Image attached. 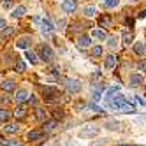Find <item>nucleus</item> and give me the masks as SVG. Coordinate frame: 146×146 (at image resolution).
<instances>
[{
    "instance_id": "obj_35",
    "label": "nucleus",
    "mask_w": 146,
    "mask_h": 146,
    "mask_svg": "<svg viewBox=\"0 0 146 146\" xmlns=\"http://www.w3.org/2000/svg\"><path fill=\"white\" fill-rule=\"evenodd\" d=\"M11 34H13V28H7V30L2 28V37H9Z\"/></svg>"
},
{
    "instance_id": "obj_37",
    "label": "nucleus",
    "mask_w": 146,
    "mask_h": 146,
    "mask_svg": "<svg viewBox=\"0 0 146 146\" xmlns=\"http://www.w3.org/2000/svg\"><path fill=\"white\" fill-rule=\"evenodd\" d=\"M137 16H139V18H146V9H144V11H141Z\"/></svg>"
},
{
    "instance_id": "obj_31",
    "label": "nucleus",
    "mask_w": 146,
    "mask_h": 146,
    "mask_svg": "<svg viewBox=\"0 0 146 146\" xmlns=\"http://www.w3.org/2000/svg\"><path fill=\"white\" fill-rule=\"evenodd\" d=\"M7 118H9V111H7V109H0V120L5 121Z\"/></svg>"
},
{
    "instance_id": "obj_11",
    "label": "nucleus",
    "mask_w": 146,
    "mask_h": 146,
    "mask_svg": "<svg viewBox=\"0 0 146 146\" xmlns=\"http://www.w3.org/2000/svg\"><path fill=\"white\" fill-rule=\"evenodd\" d=\"M104 64H106V69H114V67H116V64H118V56L116 55H108Z\"/></svg>"
},
{
    "instance_id": "obj_30",
    "label": "nucleus",
    "mask_w": 146,
    "mask_h": 146,
    "mask_svg": "<svg viewBox=\"0 0 146 146\" xmlns=\"http://www.w3.org/2000/svg\"><path fill=\"white\" fill-rule=\"evenodd\" d=\"M0 146H14V141H11V139H0Z\"/></svg>"
},
{
    "instance_id": "obj_20",
    "label": "nucleus",
    "mask_w": 146,
    "mask_h": 146,
    "mask_svg": "<svg viewBox=\"0 0 146 146\" xmlns=\"http://www.w3.org/2000/svg\"><path fill=\"white\" fill-rule=\"evenodd\" d=\"M118 4H120V0H104V2H102V5H104V7H108V9L118 7Z\"/></svg>"
},
{
    "instance_id": "obj_17",
    "label": "nucleus",
    "mask_w": 146,
    "mask_h": 146,
    "mask_svg": "<svg viewBox=\"0 0 146 146\" xmlns=\"http://www.w3.org/2000/svg\"><path fill=\"white\" fill-rule=\"evenodd\" d=\"M92 35L95 37V39H99V40H106V39H108V34L104 32V30H99V28H97V30H93V34H92Z\"/></svg>"
},
{
    "instance_id": "obj_18",
    "label": "nucleus",
    "mask_w": 146,
    "mask_h": 146,
    "mask_svg": "<svg viewBox=\"0 0 146 146\" xmlns=\"http://www.w3.org/2000/svg\"><path fill=\"white\" fill-rule=\"evenodd\" d=\"M4 129H5V132H9V134H16V132L19 130V125H18V123H7Z\"/></svg>"
},
{
    "instance_id": "obj_33",
    "label": "nucleus",
    "mask_w": 146,
    "mask_h": 146,
    "mask_svg": "<svg viewBox=\"0 0 146 146\" xmlns=\"http://www.w3.org/2000/svg\"><path fill=\"white\" fill-rule=\"evenodd\" d=\"M16 70H18V72H23V70H25V64H23L21 60L16 62Z\"/></svg>"
},
{
    "instance_id": "obj_1",
    "label": "nucleus",
    "mask_w": 146,
    "mask_h": 146,
    "mask_svg": "<svg viewBox=\"0 0 146 146\" xmlns=\"http://www.w3.org/2000/svg\"><path fill=\"white\" fill-rule=\"evenodd\" d=\"M106 102H108V106H109L111 109H118V111H121V109L125 108V104L129 102V99H125L123 95H111V97L106 99Z\"/></svg>"
},
{
    "instance_id": "obj_14",
    "label": "nucleus",
    "mask_w": 146,
    "mask_h": 146,
    "mask_svg": "<svg viewBox=\"0 0 146 146\" xmlns=\"http://www.w3.org/2000/svg\"><path fill=\"white\" fill-rule=\"evenodd\" d=\"M0 86H2L4 92H14V90H16V83H14V81H4Z\"/></svg>"
},
{
    "instance_id": "obj_21",
    "label": "nucleus",
    "mask_w": 146,
    "mask_h": 146,
    "mask_svg": "<svg viewBox=\"0 0 146 146\" xmlns=\"http://www.w3.org/2000/svg\"><path fill=\"white\" fill-rule=\"evenodd\" d=\"M25 13H27V9L23 5H19V7H16L14 11H13V16L14 18H21V16H25Z\"/></svg>"
},
{
    "instance_id": "obj_5",
    "label": "nucleus",
    "mask_w": 146,
    "mask_h": 146,
    "mask_svg": "<svg viewBox=\"0 0 146 146\" xmlns=\"http://www.w3.org/2000/svg\"><path fill=\"white\" fill-rule=\"evenodd\" d=\"M92 46V37L90 35H81L78 39V48L79 49H88Z\"/></svg>"
},
{
    "instance_id": "obj_42",
    "label": "nucleus",
    "mask_w": 146,
    "mask_h": 146,
    "mask_svg": "<svg viewBox=\"0 0 146 146\" xmlns=\"http://www.w3.org/2000/svg\"><path fill=\"white\" fill-rule=\"evenodd\" d=\"M120 146H129V144H120Z\"/></svg>"
},
{
    "instance_id": "obj_15",
    "label": "nucleus",
    "mask_w": 146,
    "mask_h": 146,
    "mask_svg": "<svg viewBox=\"0 0 146 146\" xmlns=\"http://www.w3.org/2000/svg\"><path fill=\"white\" fill-rule=\"evenodd\" d=\"M27 137H28L30 141H37V139L42 137V130H30V132L27 134Z\"/></svg>"
},
{
    "instance_id": "obj_10",
    "label": "nucleus",
    "mask_w": 146,
    "mask_h": 146,
    "mask_svg": "<svg viewBox=\"0 0 146 146\" xmlns=\"http://www.w3.org/2000/svg\"><path fill=\"white\" fill-rule=\"evenodd\" d=\"M67 90L69 92H79L81 90V83L78 81V79H67Z\"/></svg>"
},
{
    "instance_id": "obj_19",
    "label": "nucleus",
    "mask_w": 146,
    "mask_h": 146,
    "mask_svg": "<svg viewBox=\"0 0 146 146\" xmlns=\"http://www.w3.org/2000/svg\"><path fill=\"white\" fill-rule=\"evenodd\" d=\"M121 40L125 44H130L132 40H134V35H132V32H129V30H125L123 32V35H121Z\"/></svg>"
},
{
    "instance_id": "obj_4",
    "label": "nucleus",
    "mask_w": 146,
    "mask_h": 146,
    "mask_svg": "<svg viewBox=\"0 0 146 146\" xmlns=\"http://www.w3.org/2000/svg\"><path fill=\"white\" fill-rule=\"evenodd\" d=\"M99 132H100V129L99 127H86V129H83L81 132H79V137H83V139H90V137H95V135H99Z\"/></svg>"
},
{
    "instance_id": "obj_12",
    "label": "nucleus",
    "mask_w": 146,
    "mask_h": 146,
    "mask_svg": "<svg viewBox=\"0 0 146 146\" xmlns=\"http://www.w3.org/2000/svg\"><path fill=\"white\" fill-rule=\"evenodd\" d=\"M30 37H21V39H18V42H16V48L18 49H28V44H30Z\"/></svg>"
},
{
    "instance_id": "obj_28",
    "label": "nucleus",
    "mask_w": 146,
    "mask_h": 146,
    "mask_svg": "<svg viewBox=\"0 0 146 146\" xmlns=\"http://www.w3.org/2000/svg\"><path fill=\"white\" fill-rule=\"evenodd\" d=\"M116 44H118V37H109L108 39V46L109 48H116Z\"/></svg>"
},
{
    "instance_id": "obj_9",
    "label": "nucleus",
    "mask_w": 146,
    "mask_h": 146,
    "mask_svg": "<svg viewBox=\"0 0 146 146\" xmlns=\"http://www.w3.org/2000/svg\"><path fill=\"white\" fill-rule=\"evenodd\" d=\"M39 23H40V30H42L44 34H49V32H53V28H55V27H53V23H51V21H49L48 18L40 19Z\"/></svg>"
},
{
    "instance_id": "obj_2",
    "label": "nucleus",
    "mask_w": 146,
    "mask_h": 146,
    "mask_svg": "<svg viewBox=\"0 0 146 146\" xmlns=\"http://www.w3.org/2000/svg\"><path fill=\"white\" fill-rule=\"evenodd\" d=\"M39 56H40V60H42V62L49 64V62H53L55 53H53V49H51L48 44H40L39 46Z\"/></svg>"
},
{
    "instance_id": "obj_16",
    "label": "nucleus",
    "mask_w": 146,
    "mask_h": 146,
    "mask_svg": "<svg viewBox=\"0 0 146 146\" xmlns=\"http://www.w3.org/2000/svg\"><path fill=\"white\" fill-rule=\"evenodd\" d=\"M144 49H146V46H144V42H135L134 44V53L135 55H144Z\"/></svg>"
},
{
    "instance_id": "obj_24",
    "label": "nucleus",
    "mask_w": 146,
    "mask_h": 146,
    "mask_svg": "<svg viewBox=\"0 0 146 146\" xmlns=\"http://www.w3.org/2000/svg\"><path fill=\"white\" fill-rule=\"evenodd\" d=\"M118 127H120V123H118V121H114V120L106 121V129H109V130H116Z\"/></svg>"
},
{
    "instance_id": "obj_29",
    "label": "nucleus",
    "mask_w": 146,
    "mask_h": 146,
    "mask_svg": "<svg viewBox=\"0 0 146 146\" xmlns=\"http://www.w3.org/2000/svg\"><path fill=\"white\" fill-rule=\"evenodd\" d=\"M85 14H86L88 18H92L93 14H95V7H93V5H88V7L85 9Z\"/></svg>"
},
{
    "instance_id": "obj_8",
    "label": "nucleus",
    "mask_w": 146,
    "mask_h": 146,
    "mask_svg": "<svg viewBox=\"0 0 146 146\" xmlns=\"http://www.w3.org/2000/svg\"><path fill=\"white\" fill-rule=\"evenodd\" d=\"M129 83H130V86L137 88V86L144 85V78H143L141 74H132V76H130V79H129Z\"/></svg>"
},
{
    "instance_id": "obj_13",
    "label": "nucleus",
    "mask_w": 146,
    "mask_h": 146,
    "mask_svg": "<svg viewBox=\"0 0 146 146\" xmlns=\"http://www.w3.org/2000/svg\"><path fill=\"white\" fill-rule=\"evenodd\" d=\"M25 114H27V104H18V108L14 111V116L16 118H23Z\"/></svg>"
},
{
    "instance_id": "obj_25",
    "label": "nucleus",
    "mask_w": 146,
    "mask_h": 146,
    "mask_svg": "<svg viewBox=\"0 0 146 146\" xmlns=\"http://www.w3.org/2000/svg\"><path fill=\"white\" fill-rule=\"evenodd\" d=\"M55 127H56V120H51V121L44 123V130H53Z\"/></svg>"
},
{
    "instance_id": "obj_27",
    "label": "nucleus",
    "mask_w": 146,
    "mask_h": 146,
    "mask_svg": "<svg viewBox=\"0 0 146 146\" xmlns=\"http://www.w3.org/2000/svg\"><path fill=\"white\" fill-rule=\"evenodd\" d=\"M109 23H111V19H109L108 16H102V18L99 19V25H100V27H108Z\"/></svg>"
},
{
    "instance_id": "obj_32",
    "label": "nucleus",
    "mask_w": 146,
    "mask_h": 146,
    "mask_svg": "<svg viewBox=\"0 0 146 146\" xmlns=\"http://www.w3.org/2000/svg\"><path fill=\"white\" fill-rule=\"evenodd\" d=\"M35 116H37V120H44V118H46V111H44V109H37V114H35Z\"/></svg>"
},
{
    "instance_id": "obj_26",
    "label": "nucleus",
    "mask_w": 146,
    "mask_h": 146,
    "mask_svg": "<svg viewBox=\"0 0 146 146\" xmlns=\"http://www.w3.org/2000/svg\"><path fill=\"white\" fill-rule=\"evenodd\" d=\"M92 55L93 56H100L102 55V46H93L92 48Z\"/></svg>"
},
{
    "instance_id": "obj_39",
    "label": "nucleus",
    "mask_w": 146,
    "mask_h": 146,
    "mask_svg": "<svg viewBox=\"0 0 146 146\" xmlns=\"http://www.w3.org/2000/svg\"><path fill=\"white\" fill-rule=\"evenodd\" d=\"M4 27H5V21H4L2 18H0V28H4Z\"/></svg>"
},
{
    "instance_id": "obj_6",
    "label": "nucleus",
    "mask_w": 146,
    "mask_h": 146,
    "mask_svg": "<svg viewBox=\"0 0 146 146\" xmlns=\"http://www.w3.org/2000/svg\"><path fill=\"white\" fill-rule=\"evenodd\" d=\"M28 99H30V95H28L27 90H18V92H16V97H14L16 104H25Z\"/></svg>"
},
{
    "instance_id": "obj_36",
    "label": "nucleus",
    "mask_w": 146,
    "mask_h": 146,
    "mask_svg": "<svg viewBox=\"0 0 146 146\" xmlns=\"http://www.w3.org/2000/svg\"><path fill=\"white\" fill-rule=\"evenodd\" d=\"M137 69L139 70H146V60H141L139 64H137Z\"/></svg>"
},
{
    "instance_id": "obj_22",
    "label": "nucleus",
    "mask_w": 146,
    "mask_h": 146,
    "mask_svg": "<svg viewBox=\"0 0 146 146\" xmlns=\"http://www.w3.org/2000/svg\"><path fill=\"white\" fill-rule=\"evenodd\" d=\"M25 56H27V60H28V62H32V64H37V55L34 53V51H30V49H27V53H25Z\"/></svg>"
},
{
    "instance_id": "obj_41",
    "label": "nucleus",
    "mask_w": 146,
    "mask_h": 146,
    "mask_svg": "<svg viewBox=\"0 0 146 146\" xmlns=\"http://www.w3.org/2000/svg\"><path fill=\"white\" fill-rule=\"evenodd\" d=\"M14 146H23V144H14Z\"/></svg>"
},
{
    "instance_id": "obj_23",
    "label": "nucleus",
    "mask_w": 146,
    "mask_h": 146,
    "mask_svg": "<svg viewBox=\"0 0 146 146\" xmlns=\"http://www.w3.org/2000/svg\"><path fill=\"white\" fill-rule=\"evenodd\" d=\"M102 92H104V86H99V88L95 90V93H93V102H99V100H100Z\"/></svg>"
},
{
    "instance_id": "obj_34",
    "label": "nucleus",
    "mask_w": 146,
    "mask_h": 146,
    "mask_svg": "<svg viewBox=\"0 0 146 146\" xmlns=\"http://www.w3.org/2000/svg\"><path fill=\"white\" fill-rule=\"evenodd\" d=\"M118 90H120V86H118V85H116V86H113L111 90H108V97H111V95H114V93H116ZM108 97H106V99H108Z\"/></svg>"
},
{
    "instance_id": "obj_3",
    "label": "nucleus",
    "mask_w": 146,
    "mask_h": 146,
    "mask_svg": "<svg viewBox=\"0 0 146 146\" xmlns=\"http://www.w3.org/2000/svg\"><path fill=\"white\" fill-rule=\"evenodd\" d=\"M42 93H44V99H46L48 102H53V100L58 99V90H56L55 86H46V88L42 90Z\"/></svg>"
},
{
    "instance_id": "obj_40",
    "label": "nucleus",
    "mask_w": 146,
    "mask_h": 146,
    "mask_svg": "<svg viewBox=\"0 0 146 146\" xmlns=\"http://www.w3.org/2000/svg\"><path fill=\"white\" fill-rule=\"evenodd\" d=\"M2 102H4V99H0V104H2Z\"/></svg>"
},
{
    "instance_id": "obj_38",
    "label": "nucleus",
    "mask_w": 146,
    "mask_h": 146,
    "mask_svg": "<svg viewBox=\"0 0 146 146\" xmlns=\"http://www.w3.org/2000/svg\"><path fill=\"white\" fill-rule=\"evenodd\" d=\"M135 99H137V102H139V104H141V106H144V100H143V99H141V97H135Z\"/></svg>"
},
{
    "instance_id": "obj_43",
    "label": "nucleus",
    "mask_w": 146,
    "mask_h": 146,
    "mask_svg": "<svg viewBox=\"0 0 146 146\" xmlns=\"http://www.w3.org/2000/svg\"><path fill=\"white\" fill-rule=\"evenodd\" d=\"M2 123H4V121H2V120H0V125H2Z\"/></svg>"
},
{
    "instance_id": "obj_7",
    "label": "nucleus",
    "mask_w": 146,
    "mask_h": 146,
    "mask_svg": "<svg viewBox=\"0 0 146 146\" xmlns=\"http://www.w3.org/2000/svg\"><path fill=\"white\" fill-rule=\"evenodd\" d=\"M76 7H78L76 0H64V4H62V9H64L65 13H74Z\"/></svg>"
}]
</instances>
